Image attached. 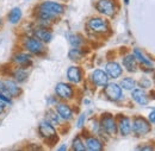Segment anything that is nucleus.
Returning a JSON list of instances; mask_svg holds the SVG:
<instances>
[{"mask_svg":"<svg viewBox=\"0 0 155 151\" xmlns=\"http://www.w3.org/2000/svg\"><path fill=\"white\" fill-rule=\"evenodd\" d=\"M152 127L150 124L147 119L142 118V117H136L133 120V125H131V131L135 133L136 137H142L148 132H150Z\"/></svg>","mask_w":155,"mask_h":151,"instance_id":"obj_1","label":"nucleus"},{"mask_svg":"<svg viewBox=\"0 0 155 151\" xmlns=\"http://www.w3.org/2000/svg\"><path fill=\"white\" fill-rule=\"evenodd\" d=\"M100 127L107 134H111V136L116 134L117 129H118L116 121H115V119H114V117L111 114H104L101 117V119H100Z\"/></svg>","mask_w":155,"mask_h":151,"instance_id":"obj_2","label":"nucleus"},{"mask_svg":"<svg viewBox=\"0 0 155 151\" xmlns=\"http://www.w3.org/2000/svg\"><path fill=\"white\" fill-rule=\"evenodd\" d=\"M24 47L26 50H29V53L38 55L42 54L44 51V44L42 40H39L38 38L36 37H29L25 39L24 42Z\"/></svg>","mask_w":155,"mask_h":151,"instance_id":"obj_3","label":"nucleus"},{"mask_svg":"<svg viewBox=\"0 0 155 151\" xmlns=\"http://www.w3.org/2000/svg\"><path fill=\"white\" fill-rule=\"evenodd\" d=\"M96 7L101 14L107 17H112L116 12V5L114 0H98Z\"/></svg>","mask_w":155,"mask_h":151,"instance_id":"obj_4","label":"nucleus"},{"mask_svg":"<svg viewBox=\"0 0 155 151\" xmlns=\"http://www.w3.org/2000/svg\"><path fill=\"white\" fill-rule=\"evenodd\" d=\"M104 92H105V95L112 101H118V100H120L123 98L122 87L119 85H117V83H114V82L112 83H107L105 86Z\"/></svg>","mask_w":155,"mask_h":151,"instance_id":"obj_5","label":"nucleus"},{"mask_svg":"<svg viewBox=\"0 0 155 151\" xmlns=\"http://www.w3.org/2000/svg\"><path fill=\"white\" fill-rule=\"evenodd\" d=\"M88 27L94 31V32H98V34H104L109 30V24L105 19L99 18V17H96V18L90 19L88 21Z\"/></svg>","mask_w":155,"mask_h":151,"instance_id":"obj_6","label":"nucleus"},{"mask_svg":"<svg viewBox=\"0 0 155 151\" xmlns=\"http://www.w3.org/2000/svg\"><path fill=\"white\" fill-rule=\"evenodd\" d=\"M41 10H44L54 16H58V14H62L64 12V6L58 4V2H55V1H44L39 6Z\"/></svg>","mask_w":155,"mask_h":151,"instance_id":"obj_7","label":"nucleus"},{"mask_svg":"<svg viewBox=\"0 0 155 151\" xmlns=\"http://www.w3.org/2000/svg\"><path fill=\"white\" fill-rule=\"evenodd\" d=\"M38 131L42 137L44 138H56V130L53 124L48 120H43L38 126Z\"/></svg>","mask_w":155,"mask_h":151,"instance_id":"obj_8","label":"nucleus"},{"mask_svg":"<svg viewBox=\"0 0 155 151\" xmlns=\"http://www.w3.org/2000/svg\"><path fill=\"white\" fill-rule=\"evenodd\" d=\"M91 80L98 87H105L109 83V76L106 74V72L101 69H96L91 75Z\"/></svg>","mask_w":155,"mask_h":151,"instance_id":"obj_9","label":"nucleus"},{"mask_svg":"<svg viewBox=\"0 0 155 151\" xmlns=\"http://www.w3.org/2000/svg\"><path fill=\"white\" fill-rule=\"evenodd\" d=\"M55 92H56L58 96H60L61 99H72L73 93H74L72 86L68 83H64V82H60L56 85Z\"/></svg>","mask_w":155,"mask_h":151,"instance_id":"obj_10","label":"nucleus"},{"mask_svg":"<svg viewBox=\"0 0 155 151\" xmlns=\"http://www.w3.org/2000/svg\"><path fill=\"white\" fill-rule=\"evenodd\" d=\"M105 72H106V74H107L109 77L117 79V77H119V76L122 75L123 69H122L119 63H117V62H109L105 66Z\"/></svg>","mask_w":155,"mask_h":151,"instance_id":"obj_11","label":"nucleus"},{"mask_svg":"<svg viewBox=\"0 0 155 151\" xmlns=\"http://www.w3.org/2000/svg\"><path fill=\"white\" fill-rule=\"evenodd\" d=\"M133 93H131V96H133V100L137 102L138 105H147L148 102H149V98H148V95L147 93L142 89V88H134L133 91H131Z\"/></svg>","mask_w":155,"mask_h":151,"instance_id":"obj_12","label":"nucleus"},{"mask_svg":"<svg viewBox=\"0 0 155 151\" xmlns=\"http://www.w3.org/2000/svg\"><path fill=\"white\" fill-rule=\"evenodd\" d=\"M67 77L72 83H79L82 80V72L79 67L72 66L67 70Z\"/></svg>","mask_w":155,"mask_h":151,"instance_id":"obj_13","label":"nucleus"},{"mask_svg":"<svg viewBox=\"0 0 155 151\" xmlns=\"http://www.w3.org/2000/svg\"><path fill=\"white\" fill-rule=\"evenodd\" d=\"M4 88H5V91L11 95V96H15V98L18 96L21 93V89L19 88V86L13 80H5Z\"/></svg>","mask_w":155,"mask_h":151,"instance_id":"obj_14","label":"nucleus"},{"mask_svg":"<svg viewBox=\"0 0 155 151\" xmlns=\"http://www.w3.org/2000/svg\"><path fill=\"white\" fill-rule=\"evenodd\" d=\"M56 112L60 115V118H62L64 120H71L73 118V111H72V108L68 105H66V104H58Z\"/></svg>","mask_w":155,"mask_h":151,"instance_id":"obj_15","label":"nucleus"},{"mask_svg":"<svg viewBox=\"0 0 155 151\" xmlns=\"http://www.w3.org/2000/svg\"><path fill=\"white\" fill-rule=\"evenodd\" d=\"M118 129L122 136H128L131 132V121L128 117H120L119 123H118Z\"/></svg>","mask_w":155,"mask_h":151,"instance_id":"obj_16","label":"nucleus"},{"mask_svg":"<svg viewBox=\"0 0 155 151\" xmlns=\"http://www.w3.org/2000/svg\"><path fill=\"white\" fill-rule=\"evenodd\" d=\"M35 37L38 38L39 40H42L43 43H49L51 39H53V34L47 30L45 27H39V29H36L35 32H34Z\"/></svg>","mask_w":155,"mask_h":151,"instance_id":"obj_17","label":"nucleus"},{"mask_svg":"<svg viewBox=\"0 0 155 151\" xmlns=\"http://www.w3.org/2000/svg\"><path fill=\"white\" fill-rule=\"evenodd\" d=\"M86 149L90 151H100L103 149V143L96 137L86 138Z\"/></svg>","mask_w":155,"mask_h":151,"instance_id":"obj_18","label":"nucleus"},{"mask_svg":"<svg viewBox=\"0 0 155 151\" xmlns=\"http://www.w3.org/2000/svg\"><path fill=\"white\" fill-rule=\"evenodd\" d=\"M123 66L130 73L136 72V69H137V59H136V57L134 55H127L123 58Z\"/></svg>","mask_w":155,"mask_h":151,"instance_id":"obj_19","label":"nucleus"},{"mask_svg":"<svg viewBox=\"0 0 155 151\" xmlns=\"http://www.w3.org/2000/svg\"><path fill=\"white\" fill-rule=\"evenodd\" d=\"M13 61L17 63V64H19L21 67H26V66H29V64H31V58L29 55H26V54H17L16 56L13 57Z\"/></svg>","mask_w":155,"mask_h":151,"instance_id":"obj_20","label":"nucleus"},{"mask_svg":"<svg viewBox=\"0 0 155 151\" xmlns=\"http://www.w3.org/2000/svg\"><path fill=\"white\" fill-rule=\"evenodd\" d=\"M20 18H21V10H20L19 7L12 8V11L8 14V21L11 24H17L20 20Z\"/></svg>","mask_w":155,"mask_h":151,"instance_id":"obj_21","label":"nucleus"},{"mask_svg":"<svg viewBox=\"0 0 155 151\" xmlns=\"http://www.w3.org/2000/svg\"><path fill=\"white\" fill-rule=\"evenodd\" d=\"M136 82L134 79L131 77H124L122 81H120V87L125 91H133L135 88Z\"/></svg>","mask_w":155,"mask_h":151,"instance_id":"obj_22","label":"nucleus"},{"mask_svg":"<svg viewBox=\"0 0 155 151\" xmlns=\"http://www.w3.org/2000/svg\"><path fill=\"white\" fill-rule=\"evenodd\" d=\"M134 56H135L136 59H138V61H140L142 64H144V66H147V67H153L152 61H150V59H148L147 57L144 56V55L141 53V50L135 49V50H134Z\"/></svg>","mask_w":155,"mask_h":151,"instance_id":"obj_23","label":"nucleus"},{"mask_svg":"<svg viewBox=\"0 0 155 151\" xmlns=\"http://www.w3.org/2000/svg\"><path fill=\"white\" fill-rule=\"evenodd\" d=\"M28 72L24 69V68H18L17 70H15L13 73V77H15V81L17 82H24L26 79H28Z\"/></svg>","mask_w":155,"mask_h":151,"instance_id":"obj_24","label":"nucleus"},{"mask_svg":"<svg viewBox=\"0 0 155 151\" xmlns=\"http://www.w3.org/2000/svg\"><path fill=\"white\" fill-rule=\"evenodd\" d=\"M73 146V150L75 151H85L86 150V145L84 144V142H82V139L79 137V136H77L74 139H73V144H72Z\"/></svg>","mask_w":155,"mask_h":151,"instance_id":"obj_25","label":"nucleus"},{"mask_svg":"<svg viewBox=\"0 0 155 151\" xmlns=\"http://www.w3.org/2000/svg\"><path fill=\"white\" fill-rule=\"evenodd\" d=\"M45 120H48L50 124H53V125H58V123H60V115L56 114L54 111H48L47 112V119Z\"/></svg>","mask_w":155,"mask_h":151,"instance_id":"obj_26","label":"nucleus"},{"mask_svg":"<svg viewBox=\"0 0 155 151\" xmlns=\"http://www.w3.org/2000/svg\"><path fill=\"white\" fill-rule=\"evenodd\" d=\"M68 56H69V58H71L72 61H79V59L82 57V53H81L78 48H73V49L69 50Z\"/></svg>","mask_w":155,"mask_h":151,"instance_id":"obj_27","label":"nucleus"},{"mask_svg":"<svg viewBox=\"0 0 155 151\" xmlns=\"http://www.w3.org/2000/svg\"><path fill=\"white\" fill-rule=\"evenodd\" d=\"M69 43L73 48H79L82 44V38L80 37L79 35H72L69 37Z\"/></svg>","mask_w":155,"mask_h":151,"instance_id":"obj_28","label":"nucleus"},{"mask_svg":"<svg viewBox=\"0 0 155 151\" xmlns=\"http://www.w3.org/2000/svg\"><path fill=\"white\" fill-rule=\"evenodd\" d=\"M85 119H86V114L84 113V114H81L80 117H79V120H78V123H77V127H82L84 126V124H85Z\"/></svg>","mask_w":155,"mask_h":151,"instance_id":"obj_29","label":"nucleus"},{"mask_svg":"<svg viewBox=\"0 0 155 151\" xmlns=\"http://www.w3.org/2000/svg\"><path fill=\"white\" fill-rule=\"evenodd\" d=\"M148 119H149V123H152V124H154L155 123V108L150 112V113H149Z\"/></svg>","mask_w":155,"mask_h":151,"instance_id":"obj_30","label":"nucleus"},{"mask_svg":"<svg viewBox=\"0 0 155 151\" xmlns=\"http://www.w3.org/2000/svg\"><path fill=\"white\" fill-rule=\"evenodd\" d=\"M140 85L142 86V88H144V87H148L149 86V81H147V80H141V82H140Z\"/></svg>","mask_w":155,"mask_h":151,"instance_id":"obj_31","label":"nucleus"},{"mask_svg":"<svg viewBox=\"0 0 155 151\" xmlns=\"http://www.w3.org/2000/svg\"><path fill=\"white\" fill-rule=\"evenodd\" d=\"M5 107H6V104H5L4 101H1V100H0V114L5 111Z\"/></svg>","mask_w":155,"mask_h":151,"instance_id":"obj_32","label":"nucleus"},{"mask_svg":"<svg viewBox=\"0 0 155 151\" xmlns=\"http://www.w3.org/2000/svg\"><path fill=\"white\" fill-rule=\"evenodd\" d=\"M1 91H4V82L0 80V92H1Z\"/></svg>","mask_w":155,"mask_h":151,"instance_id":"obj_33","label":"nucleus"},{"mask_svg":"<svg viewBox=\"0 0 155 151\" xmlns=\"http://www.w3.org/2000/svg\"><path fill=\"white\" fill-rule=\"evenodd\" d=\"M58 150L62 151V150H67V146H61V148H58Z\"/></svg>","mask_w":155,"mask_h":151,"instance_id":"obj_34","label":"nucleus"},{"mask_svg":"<svg viewBox=\"0 0 155 151\" xmlns=\"http://www.w3.org/2000/svg\"><path fill=\"white\" fill-rule=\"evenodd\" d=\"M129 1H130V0H124V4H125V5H128V4H129Z\"/></svg>","mask_w":155,"mask_h":151,"instance_id":"obj_35","label":"nucleus"},{"mask_svg":"<svg viewBox=\"0 0 155 151\" xmlns=\"http://www.w3.org/2000/svg\"><path fill=\"white\" fill-rule=\"evenodd\" d=\"M1 24H2V20H1V18H0V26H1Z\"/></svg>","mask_w":155,"mask_h":151,"instance_id":"obj_36","label":"nucleus"},{"mask_svg":"<svg viewBox=\"0 0 155 151\" xmlns=\"http://www.w3.org/2000/svg\"><path fill=\"white\" fill-rule=\"evenodd\" d=\"M154 82H155V76H154Z\"/></svg>","mask_w":155,"mask_h":151,"instance_id":"obj_37","label":"nucleus"}]
</instances>
